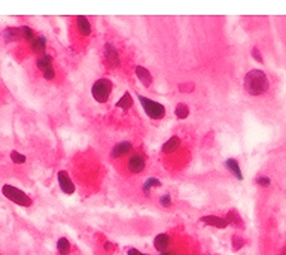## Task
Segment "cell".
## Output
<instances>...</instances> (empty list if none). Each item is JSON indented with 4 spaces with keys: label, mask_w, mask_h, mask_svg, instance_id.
Instances as JSON below:
<instances>
[{
    "label": "cell",
    "mask_w": 286,
    "mask_h": 255,
    "mask_svg": "<svg viewBox=\"0 0 286 255\" xmlns=\"http://www.w3.org/2000/svg\"><path fill=\"white\" fill-rule=\"evenodd\" d=\"M270 87V81L266 75V72L260 70V69H252L246 73L245 76V90L248 91V94L258 97L263 96Z\"/></svg>",
    "instance_id": "obj_1"
},
{
    "label": "cell",
    "mask_w": 286,
    "mask_h": 255,
    "mask_svg": "<svg viewBox=\"0 0 286 255\" xmlns=\"http://www.w3.org/2000/svg\"><path fill=\"white\" fill-rule=\"evenodd\" d=\"M42 75H43V78H45V79L51 81V79H54V78H55V70L51 67V69H46L45 72H42Z\"/></svg>",
    "instance_id": "obj_28"
},
{
    "label": "cell",
    "mask_w": 286,
    "mask_h": 255,
    "mask_svg": "<svg viewBox=\"0 0 286 255\" xmlns=\"http://www.w3.org/2000/svg\"><path fill=\"white\" fill-rule=\"evenodd\" d=\"M127 255H140V253H139L136 248H130V250H128V253H127Z\"/></svg>",
    "instance_id": "obj_30"
},
{
    "label": "cell",
    "mask_w": 286,
    "mask_h": 255,
    "mask_svg": "<svg viewBox=\"0 0 286 255\" xmlns=\"http://www.w3.org/2000/svg\"><path fill=\"white\" fill-rule=\"evenodd\" d=\"M136 96H137V99H139V102H140V105H142L145 114H146L151 120L158 121V120H163V118H164V115H166V108H164L161 103H158V102H155V100H151V99H148V97H145V96H142V94H136Z\"/></svg>",
    "instance_id": "obj_2"
},
{
    "label": "cell",
    "mask_w": 286,
    "mask_h": 255,
    "mask_svg": "<svg viewBox=\"0 0 286 255\" xmlns=\"http://www.w3.org/2000/svg\"><path fill=\"white\" fill-rule=\"evenodd\" d=\"M136 76H137V79L142 82V85H145L146 88H149L151 87V84H152V75H151V72L146 69V67H143V66H136Z\"/></svg>",
    "instance_id": "obj_11"
},
{
    "label": "cell",
    "mask_w": 286,
    "mask_h": 255,
    "mask_svg": "<svg viewBox=\"0 0 286 255\" xmlns=\"http://www.w3.org/2000/svg\"><path fill=\"white\" fill-rule=\"evenodd\" d=\"M170 244H172V238L167 233H160L155 236L154 239V248L158 253H166L170 250Z\"/></svg>",
    "instance_id": "obj_9"
},
{
    "label": "cell",
    "mask_w": 286,
    "mask_h": 255,
    "mask_svg": "<svg viewBox=\"0 0 286 255\" xmlns=\"http://www.w3.org/2000/svg\"><path fill=\"white\" fill-rule=\"evenodd\" d=\"M154 187H161V181L158 179V178H148L146 181H145V184H143V191H145V194L149 197L151 196V190L154 188Z\"/></svg>",
    "instance_id": "obj_20"
},
{
    "label": "cell",
    "mask_w": 286,
    "mask_h": 255,
    "mask_svg": "<svg viewBox=\"0 0 286 255\" xmlns=\"http://www.w3.org/2000/svg\"><path fill=\"white\" fill-rule=\"evenodd\" d=\"M127 167H128V170H130L131 173L139 175V173H142V172L145 170V167H146V160H145V157H143L142 154H133V155L128 158V161H127Z\"/></svg>",
    "instance_id": "obj_6"
},
{
    "label": "cell",
    "mask_w": 286,
    "mask_h": 255,
    "mask_svg": "<svg viewBox=\"0 0 286 255\" xmlns=\"http://www.w3.org/2000/svg\"><path fill=\"white\" fill-rule=\"evenodd\" d=\"M201 223H204L210 227H216V229H227L228 227L227 220L222 217H216V215H206L201 218Z\"/></svg>",
    "instance_id": "obj_10"
},
{
    "label": "cell",
    "mask_w": 286,
    "mask_h": 255,
    "mask_svg": "<svg viewBox=\"0 0 286 255\" xmlns=\"http://www.w3.org/2000/svg\"><path fill=\"white\" fill-rule=\"evenodd\" d=\"M103 54H104V60L107 63L109 67L115 69L119 66V54H118V49L112 45V43H104L103 46Z\"/></svg>",
    "instance_id": "obj_5"
},
{
    "label": "cell",
    "mask_w": 286,
    "mask_h": 255,
    "mask_svg": "<svg viewBox=\"0 0 286 255\" xmlns=\"http://www.w3.org/2000/svg\"><path fill=\"white\" fill-rule=\"evenodd\" d=\"M257 184L261 185V187H264V188H267V187L272 185V179H270L269 176H258V178H257Z\"/></svg>",
    "instance_id": "obj_26"
},
{
    "label": "cell",
    "mask_w": 286,
    "mask_h": 255,
    "mask_svg": "<svg viewBox=\"0 0 286 255\" xmlns=\"http://www.w3.org/2000/svg\"><path fill=\"white\" fill-rule=\"evenodd\" d=\"M1 194H3L7 200H10L12 203L18 205V206L30 208L31 203H33L31 199H30L24 191H21L19 188L12 187V185H9V184H6V185L1 187Z\"/></svg>",
    "instance_id": "obj_4"
},
{
    "label": "cell",
    "mask_w": 286,
    "mask_h": 255,
    "mask_svg": "<svg viewBox=\"0 0 286 255\" xmlns=\"http://www.w3.org/2000/svg\"><path fill=\"white\" fill-rule=\"evenodd\" d=\"M76 27H78V31L81 36H90L91 34V24H90V19L84 15H79L76 18Z\"/></svg>",
    "instance_id": "obj_12"
},
{
    "label": "cell",
    "mask_w": 286,
    "mask_h": 255,
    "mask_svg": "<svg viewBox=\"0 0 286 255\" xmlns=\"http://www.w3.org/2000/svg\"><path fill=\"white\" fill-rule=\"evenodd\" d=\"M252 55H254V58H255L257 61H260V63L264 61V60H263V55L260 54V49H258V48H254V49H252Z\"/></svg>",
    "instance_id": "obj_29"
},
{
    "label": "cell",
    "mask_w": 286,
    "mask_h": 255,
    "mask_svg": "<svg viewBox=\"0 0 286 255\" xmlns=\"http://www.w3.org/2000/svg\"><path fill=\"white\" fill-rule=\"evenodd\" d=\"M224 166H225V169H227L230 173H233L234 178H237L239 181H243V173H242V170H240L239 163H237L234 158H228V160H225V161H224Z\"/></svg>",
    "instance_id": "obj_13"
},
{
    "label": "cell",
    "mask_w": 286,
    "mask_h": 255,
    "mask_svg": "<svg viewBox=\"0 0 286 255\" xmlns=\"http://www.w3.org/2000/svg\"><path fill=\"white\" fill-rule=\"evenodd\" d=\"M158 255H176V253H173V251L169 250V251H166V253H160Z\"/></svg>",
    "instance_id": "obj_32"
},
{
    "label": "cell",
    "mask_w": 286,
    "mask_h": 255,
    "mask_svg": "<svg viewBox=\"0 0 286 255\" xmlns=\"http://www.w3.org/2000/svg\"><path fill=\"white\" fill-rule=\"evenodd\" d=\"M103 247H104V250H106V251H110V250H112V244H110V242H106Z\"/></svg>",
    "instance_id": "obj_31"
},
{
    "label": "cell",
    "mask_w": 286,
    "mask_h": 255,
    "mask_svg": "<svg viewBox=\"0 0 286 255\" xmlns=\"http://www.w3.org/2000/svg\"><path fill=\"white\" fill-rule=\"evenodd\" d=\"M243 245H245L243 238H240V236H233V248H234L236 251H239L240 248H243Z\"/></svg>",
    "instance_id": "obj_27"
},
{
    "label": "cell",
    "mask_w": 286,
    "mask_h": 255,
    "mask_svg": "<svg viewBox=\"0 0 286 255\" xmlns=\"http://www.w3.org/2000/svg\"><path fill=\"white\" fill-rule=\"evenodd\" d=\"M112 93V81L107 78L97 79L91 87V96L98 103H106Z\"/></svg>",
    "instance_id": "obj_3"
},
{
    "label": "cell",
    "mask_w": 286,
    "mask_h": 255,
    "mask_svg": "<svg viewBox=\"0 0 286 255\" xmlns=\"http://www.w3.org/2000/svg\"><path fill=\"white\" fill-rule=\"evenodd\" d=\"M19 31H21V39H24V40H28V42H31L36 36H34V31L28 27V25H21L19 27Z\"/></svg>",
    "instance_id": "obj_23"
},
{
    "label": "cell",
    "mask_w": 286,
    "mask_h": 255,
    "mask_svg": "<svg viewBox=\"0 0 286 255\" xmlns=\"http://www.w3.org/2000/svg\"><path fill=\"white\" fill-rule=\"evenodd\" d=\"M57 181H58V187L64 194H73L75 193V185L69 176V173L66 170H60L57 175Z\"/></svg>",
    "instance_id": "obj_7"
},
{
    "label": "cell",
    "mask_w": 286,
    "mask_h": 255,
    "mask_svg": "<svg viewBox=\"0 0 286 255\" xmlns=\"http://www.w3.org/2000/svg\"><path fill=\"white\" fill-rule=\"evenodd\" d=\"M36 66H37V69L40 72H45L46 69H51L52 67V57L49 54H46V52L39 55L37 60H36Z\"/></svg>",
    "instance_id": "obj_17"
},
{
    "label": "cell",
    "mask_w": 286,
    "mask_h": 255,
    "mask_svg": "<svg viewBox=\"0 0 286 255\" xmlns=\"http://www.w3.org/2000/svg\"><path fill=\"white\" fill-rule=\"evenodd\" d=\"M158 202H160V205L163 208H170L172 206V196L170 194H163Z\"/></svg>",
    "instance_id": "obj_25"
},
{
    "label": "cell",
    "mask_w": 286,
    "mask_h": 255,
    "mask_svg": "<svg viewBox=\"0 0 286 255\" xmlns=\"http://www.w3.org/2000/svg\"><path fill=\"white\" fill-rule=\"evenodd\" d=\"M46 37L45 36H36L33 40H31V45H30V48H31V51L34 52V54H39V55H42V54H45V49H46Z\"/></svg>",
    "instance_id": "obj_15"
},
{
    "label": "cell",
    "mask_w": 286,
    "mask_h": 255,
    "mask_svg": "<svg viewBox=\"0 0 286 255\" xmlns=\"http://www.w3.org/2000/svg\"><path fill=\"white\" fill-rule=\"evenodd\" d=\"M131 149H133V143H131L130 140L118 142V143H115V146L112 148V151H110V157L115 158V160H116V158H121V157L130 154Z\"/></svg>",
    "instance_id": "obj_8"
},
{
    "label": "cell",
    "mask_w": 286,
    "mask_h": 255,
    "mask_svg": "<svg viewBox=\"0 0 286 255\" xmlns=\"http://www.w3.org/2000/svg\"><path fill=\"white\" fill-rule=\"evenodd\" d=\"M227 223H228V226H233V227H243V221H242V218L234 212V211H230L228 212V215H227Z\"/></svg>",
    "instance_id": "obj_21"
},
{
    "label": "cell",
    "mask_w": 286,
    "mask_h": 255,
    "mask_svg": "<svg viewBox=\"0 0 286 255\" xmlns=\"http://www.w3.org/2000/svg\"><path fill=\"white\" fill-rule=\"evenodd\" d=\"M70 250H72L70 242H69L66 238H60V239L57 241V251H58V254L69 255L70 254Z\"/></svg>",
    "instance_id": "obj_19"
},
{
    "label": "cell",
    "mask_w": 286,
    "mask_h": 255,
    "mask_svg": "<svg viewBox=\"0 0 286 255\" xmlns=\"http://www.w3.org/2000/svg\"><path fill=\"white\" fill-rule=\"evenodd\" d=\"M10 160H12L15 164H24V163L27 161L25 155L21 154V152H18V151H12V152H10Z\"/></svg>",
    "instance_id": "obj_24"
},
{
    "label": "cell",
    "mask_w": 286,
    "mask_h": 255,
    "mask_svg": "<svg viewBox=\"0 0 286 255\" xmlns=\"http://www.w3.org/2000/svg\"><path fill=\"white\" fill-rule=\"evenodd\" d=\"M175 115H176L179 120H185V118H188V115H190V108H188L185 103H179V105L176 106V109H175Z\"/></svg>",
    "instance_id": "obj_22"
},
{
    "label": "cell",
    "mask_w": 286,
    "mask_h": 255,
    "mask_svg": "<svg viewBox=\"0 0 286 255\" xmlns=\"http://www.w3.org/2000/svg\"><path fill=\"white\" fill-rule=\"evenodd\" d=\"M116 108H121L122 111H128L133 108V99H131V94L128 91L124 93V96L116 102Z\"/></svg>",
    "instance_id": "obj_18"
},
{
    "label": "cell",
    "mask_w": 286,
    "mask_h": 255,
    "mask_svg": "<svg viewBox=\"0 0 286 255\" xmlns=\"http://www.w3.org/2000/svg\"><path fill=\"white\" fill-rule=\"evenodd\" d=\"M140 255H146V254H140Z\"/></svg>",
    "instance_id": "obj_33"
},
{
    "label": "cell",
    "mask_w": 286,
    "mask_h": 255,
    "mask_svg": "<svg viewBox=\"0 0 286 255\" xmlns=\"http://www.w3.org/2000/svg\"><path fill=\"white\" fill-rule=\"evenodd\" d=\"M4 42L10 43V42H16L21 39V31H19V27H6L1 33Z\"/></svg>",
    "instance_id": "obj_14"
},
{
    "label": "cell",
    "mask_w": 286,
    "mask_h": 255,
    "mask_svg": "<svg viewBox=\"0 0 286 255\" xmlns=\"http://www.w3.org/2000/svg\"><path fill=\"white\" fill-rule=\"evenodd\" d=\"M179 146H181V139H179L178 136H172V137L163 145L161 151H163L164 154H173L175 151L179 149Z\"/></svg>",
    "instance_id": "obj_16"
}]
</instances>
